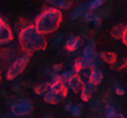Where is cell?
Masks as SVG:
<instances>
[{"instance_id":"cell-29","label":"cell","mask_w":127,"mask_h":118,"mask_svg":"<svg viewBox=\"0 0 127 118\" xmlns=\"http://www.w3.org/2000/svg\"><path fill=\"white\" fill-rule=\"evenodd\" d=\"M52 68H53V72H60L61 70H63V64H54L53 66H52Z\"/></svg>"},{"instance_id":"cell-18","label":"cell","mask_w":127,"mask_h":118,"mask_svg":"<svg viewBox=\"0 0 127 118\" xmlns=\"http://www.w3.org/2000/svg\"><path fill=\"white\" fill-rule=\"evenodd\" d=\"M104 114H105V117L106 118H114L115 116H117L118 112H117V110H115V108H114L113 105L107 104L106 106H105Z\"/></svg>"},{"instance_id":"cell-31","label":"cell","mask_w":127,"mask_h":118,"mask_svg":"<svg viewBox=\"0 0 127 118\" xmlns=\"http://www.w3.org/2000/svg\"><path fill=\"white\" fill-rule=\"evenodd\" d=\"M123 43L125 45H127V24L125 25V33H124V38H123Z\"/></svg>"},{"instance_id":"cell-25","label":"cell","mask_w":127,"mask_h":118,"mask_svg":"<svg viewBox=\"0 0 127 118\" xmlns=\"http://www.w3.org/2000/svg\"><path fill=\"white\" fill-rule=\"evenodd\" d=\"M114 93H115L117 96H124L125 93H126V90L115 83V84H114Z\"/></svg>"},{"instance_id":"cell-6","label":"cell","mask_w":127,"mask_h":118,"mask_svg":"<svg viewBox=\"0 0 127 118\" xmlns=\"http://www.w3.org/2000/svg\"><path fill=\"white\" fill-rule=\"evenodd\" d=\"M13 41V32L8 23L2 17L0 18V45L7 46Z\"/></svg>"},{"instance_id":"cell-11","label":"cell","mask_w":127,"mask_h":118,"mask_svg":"<svg viewBox=\"0 0 127 118\" xmlns=\"http://www.w3.org/2000/svg\"><path fill=\"white\" fill-rule=\"evenodd\" d=\"M47 4L52 7L60 9V11H63V9L67 11L72 7L73 0H47Z\"/></svg>"},{"instance_id":"cell-2","label":"cell","mask_w":127,"mask_h":118,"mask_svg":"<svg viewBox=\"0 0 127 118\" xmlns=\"http://www.w3.org/2000/svg\"><path fill=\"white\" fill-rule=\"evenodd\" d=\"M63 21L61 11L55 7H46L34 19V26L44 34H52L59 28Z\"/></svg>"},{"instance_id":"cell-7","label":"cell","mask_w":127,"mask_h":118,"mask_svg":"<svg viewBox=\"0 0 127 118\" xmlns=\"http://www.w3.org/2000/svg\"><path fill=\"white\" fill-rule=\"evenodd\" d=\"M67 92H68L67 85H65L63 90H60L59 92H55V91L50 89V90L44 95V102H45V103H48V104H58V103H60V102L67 96Z\"/></svg>"},{"instance_id":"cell-10","label":"cell","mask_w":127,"mask_h":118,"mask_svg":"<svg viewBox=\"0 0 127 118\" xmlns=\"http://www.w3.org/2000/svg\"><path fill=\"white\" fill-rule=\"evenodd\" d=\"M84 83H85V80H82V78L79 74H74V77L66 85H67L68 90H71L73 93H78V92H80L82 90Z\"/></svg>"},{"instance_id":"cell-21","label":"cell","mask_w":127,"mask_h":118,"mask_svg":"<svg viewBox=\"0 0 127 118\" xmlns=\"http://www.w3.org/2000/svg\"><path fill=\"white\" fill-rule=\"evenodd\" d=\"M82 111H84V105L82 104H75L74 105V108L72 109V111H71V115L74 116V117H79V116H81L82 115Z\"/></svg>"},{"instance_id":"cell-17","label":"cell","mask_w":127,"mask_h":118,"mask_svg":"<svg viewBox=\"0 0 127 118\" xmlns=\"http://www.w3.org/2000/svg\"><path fill=\"white\" fill-rule=\"evenodd\" d=\"M106 0H92L90 2H87V11H94V9L100 8L105 4Z\"/></svg>"},{"instance_id":"cell-19","label":"cell","mask_w":127,"mask_h":118,"mask_svg":"<svg viewBox=\"0 0 127 118\" xmlns=\"http://www.w3.org/2000/svg\"><path fill=\"white\" fill-rule=\"evenodd\" d=\"M73 77H74V72H73L72 70H66V71L60 73V78H61V82L64 84H67Z\"/></svg>"},{"instance_id":"cell-32","label":"cell","mask_w":127,"mask_h":118,"mask_svg":"<svg viewBox=\"0 0 127 118\" xmlns=\"http://www.w3.org/2000/svg\"><path fill=\"white\" fill-rule=\"evenodd\" d=\"M1 118H18V117H15V116L12 115V114H6V115H4Z\"/></svg>"},{"instance_id":"cell-16","label":"cell","mask_w":127,"mask_h":118,"mask_svg":"<svg viewBox=\"0 0 127 118\" xmlns=\"http://www.w3.org/2000/svg\"><path fill=\"white\" fill-rule=\"evenodd\" d=\"M51 89V84L50 82H44V83H40V84H38L35 87H34V92H35V95H39V96H44L47 92V91Z\"/></svg>"},{"instance_id":"cell-28","label":"cell","mask_w":127,"mask_h":118,"mask_svg":"<svg viewBox=\"0 0 127 118\" xmlns=\"http://www.w3.org/2000/svg\"><path fill=\"white\" fill-rule=\"evenodd\" d=\"M101 14L99 13H94V20H93V24H94L95 27H99L100 24H101Z\"/></svg>"},{"instance_id":"cell-4","label":"cell","mask_w":127,"mask_h":118,"mask_svg":"<svg viewBox=\"0 0 127 118\" xmlns=\"http://www.w3.org/2000/svg\"><path fill=\"white\" fill-rule=\"evenodd\" d=\"M98 57L96 53V45H95V39L94 38H90L87 44L84 46L82 49V57L80 58L82 64V68L87 70L91 68L92 64L95 60V58Z\"/></svg>"},{"instance_id":"cell-9","label":"cell","mask_w":127,"mask_h":118,"mask_svg":"<svg viewBox=\"0 0 127 118\" xmlns=\"http://www.w3.org/2000/svg\"><path fill=\"white\" fill-rule=\"evenodd\" d=\"M82 45V40L80 37L78 36H71L67 38V40L65 41V49L68 52H74V51L79 50Z\"/></svg>"},{"instance_id":"cell-5","label":"cell","mask_w":127,"mask_h":118,"mask_svg":"<svg viewBox=\"0 0 127 118\" xmlns=\"http://www.w3.org/2000/svg\"><path fill=\"white\" fill-rule=\"evenodd\" d=\"M33 111V103L30 98H20L12 103L11 114L15 117H25Z\"/></svg>"},{"instance_id":"cell-8","label":"cell","mask_w":127,"mask_h":118,"mask_svg":"<svg viewBox=\"0 0 127 118\" xmlns=\"http://www.w3.org/2000/svg\"><path fill=\"white\" fill-rule=\"evenodd\" d=\"M95 90H96V85L93 84L92 82H90L88 79H86L85 83H84L82 90L79 92V93H80V99H81L82 102H88L90 98L92 97V95L95 92Z\"/></svg>"},{"instance_id":"cell-12","label":"cell","mask_w":127,"mask_h":118,"mask_svg":"<svg viewBox=\"0 0 127 118\" xmlns=\"http://www.w3.org/2000/svg\"><path fill=\"white\" fill-rule=\"evenodd\" d=\"M104 79V73L100 68H94V70H91V73H90V77H88V80L92 82L95 85H99L101 84Z\"/></svg>"},{"instance_id":"cell-30","label":"cell","mask_w":127,"mask_h":118,"mask_svg":"<svg viewBox=\"0 0 127 118\" xmlns=\"http://www.w3.org/2000/svg\"><path fill=\"white\" fill-rule=\"evenodd\" d=\"M73 108H74V104H73L72 102H69V103H67V104L65 105V110H66V111H69V112L72 111Z\"/></svg>"},{"instance_id":"cell-34","label":"cell","mask_w":127,"mask_h":118,"mask_svg":"<svg viewBox=\"0 0 127 118\" xmlns=\"http://www.w3.org/2000/svg\"><path fill=\"white\" fill-rule=\"evenodd\" d=\"M42 118H52V116H51V115H45Z\"/></svg>"},{"instance_id":"cell-13","label":"cell","mask_w":127,"mask_h":118,"mask_svg":"<svg viewBox=\"0 0 127 118\" xmlns=\"http://www.w3.org/2000/svg\"><path fill=\"white\" fill-rule=\"evenodd\" d=\"M99 57L102 59V61L106 64H109V65H113L114 63H117V55L114 52H108V51H104V52H100L98 53Z\"/></svg>"},{"instance_id":"cell-15","label":"cell","mask_w":127,"mask_h":118,"mask_svg":"<svg viewBox=\"0 0 127 118\" xmlns=\"http://www.w3.org/2000/svg\"><path fill=\"white\" fill-rule=\"evenodd\" d=\"M87 11V4H84V5H79L77 8L73 11V13L71 14V20H77V19H79L80 17H82L84 14H85V12Z\"/></svg>"},{"instance_id":"cell-3","label":"cell","mask_w":127,"mask_h":118,"mask_svg":"<svg viewBox=\"0 0 127 118\" xmlns=\"http://www.w3.org/2000/svg\"><path fill=\"white\" fill-rule=\"evenodd\" d=\"M30 58H31L30 55H25L24 53L23 56H20L17 59L12 60L11 64L8 65L7 70L5 71V79L11 82V80L15 79L18 76H20L24 72L25 67L27 66L28 61H30Z\"/></svg>"},{"instance_id":"cell-20","label":"cell","mask_w":127,"mask_h":118,"mask_svg":"<svg viewBox=\"0 0 127 118\" xmlns=\"http://www.w3.org/2000/svg\"><path fill=\"white\" fill-rule=\"evenodd\" d=\"M71 70L74 72V74H79V73L81 72V70H84V68H82L81 60H80V59H75V60L73 61V64H72Z\"/></svg>"},{"instance_id":"cell-27","label":"cell","mask_w":127,"mask_h":118,"mask_svg":"<svg viewBox=\"0 0 127 118\" xmlns=\"http://www.w3.org/2000/svg\"><path fill=\"white\" fill-rule=\"evenodd\" d=\"M112 66V68H115V70H119V68H121V67H126V60L124 61V60H120V61H118L117 60V63H114L113 65H111Z\"/></svg>"},{"instance_id":"cell-33","label":"cell","mask_w":127,"mask_h":118,"mask_svg":"<svg viewBox=\"0 0 127 118\" xmlns=\"http://www.w3.org/2000/svg\"><path fill=\"white\" fill-rule=\"evenodd\" d=\"M114 118H125V116H124L123 114H117V116Z\"/></svg>"},{"instance_id":"cell-23","label":"cell","mask_w":127,"mask_h":118,"mask_svg":"<svg viewBox=\"0 0 127 118\" xmlns=\"http://www.w3.org/2000/svg\"><path fill=\"white\" fill-rule=\"evenodd\" d=\"M50 84L52 85V84H57V83L61 82V78H60V74L57 72H52L50 74Z\"/></svg>"},{"instance_id":"cell-24","label":"cell","mask_w":127,"mask_h":118,"mask_svg":"<svg viewBox=\"0 0 127 118\" xmlns=\"http://www.w3.org/2000/svg\"><path fill=\"white\" fill-rule=\"evenodd\" d=\"M82 19H84L85 23H92L94 20V13L92 11H86L85 14L82 15Z\"/></svg>"},{"instance_id":"cell-26","label":"cell","mask_w":127,"mask_h":118,"mask_svg":"<svg viewBox=\"0 0 127 118\" xmlns=\"http://www.w3.org/2000/svg\"><path fill=\"white\" fill-rule=\"evenodd\" d=\"M100 106H101V103L99 100H93L91 103V110L93 112H98L100 110Z\"/></svg>"},{"instance_id":"cell-22","label":"cell","mask_w":127,"mask_h":118,"mask_svg":"<svg viewBox=\"0 0 127 118\" xmlns=\"http://www.w3.org/2000/svg\"><path fill=\"white\" fill-rule=\"evenodd\" d=\"M63 38L64 36L63 34H59V36H57L53 39V41H52V46H51V49L52 50H57V49H59V46L61 45V43H63Z\"/></svg>"},{"instance_id":"cell-14","label":"cell","mask_w":127,"mask_h":118,"mask_svg":"<svg viewBox=\"0 0 127 118\" xmlns=\"http://www.w3.org/2000/svg\"><path fill=\"white\" fill-rule=\"evenodd\" d=\"M124 33H125V26L121 25V24H117V25H114L113 27L111 28V36L115 38V39L123 40Z\"/></svg>"},{"instance_id":"cell-35","label":"cell","mask_w":127,"mask_h":118,"mask_svg":"<svg viewBox=\"0 0 127 118\" xmlns=\"http://www.w3.org/2000/svg\"><path fill=\"white\" fill-rule=\"evenodd\" d=\"M126 67H127V59H126Z\"/></svg>"},{"instance_id":"cell-1","label":"cell","mask_w":127,"mask_h":118,"mask_svg":"<svg viewBox=\"0 0 127 118\" xmlns=\"http://www.w3.org/2000/svg\"><path fill=\"white\" fill-rule=\"evenodd\" d=\"M18 41L20 49L25 55H30L38 51H42L47 46V40L44 33H41L34 26V24H27L18 33Z\"/></svg>"}]
</instances>
